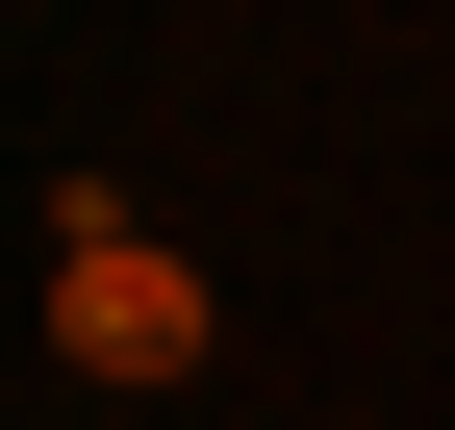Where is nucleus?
Instances as JSON below:
<instances>
[{"mask_svg": "<svg viewBox=\"0 0 455 430\" xmlns=\"http://www.w3.org/2000/svg\"><path fill=\"white\" fill-rule=\"evenodd\" d=\"M51 354H76V380H203V279L178 253H152V203L127 178H51Z\"/></svg>", "mask_w": 455, "mask_h": 430, "instance_id": "obj_1", "label": "nucleus"}]
</instances>
